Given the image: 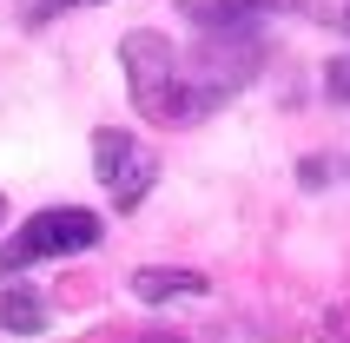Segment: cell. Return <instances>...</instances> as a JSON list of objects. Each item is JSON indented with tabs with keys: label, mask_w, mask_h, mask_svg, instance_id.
Here are the masks:
<instances>
[{
	"label": "cell",
	"mask_w": 350,
	"mask_h": 343,
	"mask_svg": "<svg viewBox=\"0 0 350 343\" xmlns=\"http://www.w3.org/2000/svg\"><path fill=\"white\" fill-rule=\"evenodd\" d=\"M0 324L20 330V337H33V330L46 324V304H40V297H27V290H14V297H0Z\"/></svg>",
	"instance_id": "5"
},
{
	"label": "cell",
	"mask_w": 350,
	"mask_h": 343,
	"mask_svg": "<svg viewBox=\"0 0 350 343\" xmlns=\"http://www.w3.org/2000/svg\"><path fill=\"white\" fill-rule=\"evenodd\" d=\"M119 66H126L133 106L146 119H159V126H198L238 86H252L258 40H252V27H205L198 46H172L152 27H133L119 40Z\"/></svg>",
	"instance_id": "1"
},
{
	"label": "cell",
	"mask_w": 350,
	"mask_h": 343,
	"mask_svg": "<svg viewBox=\"0 0 350 343\" xmlns=\"http://www.w3.org/2000/svg\"><path fill=\"white\" fill-rule=\"evenodd\" d=\"M297 14L324 20V27H337V33H350V0H291Z\"/></svg>",
	"instance_id": "6"
},
{
	"label": "cell",
	"mask_w": 350,
	"mask_h": 343,
	"mask_svg": "<svg viewBox=\"0 0 350 343\" xmlns=\"http://www.w3.org/2000/svg\"><path fill=\"white\" fill-rule=\"evenodd\" d=\"M324 93H331L337 106H350V53H337L331 66H324Z\"/></svg>",
	"instance_id": "7"
},
{
	"label": "cell",
	"mask_w": 350,
	"mask_h": 343,
	"mask_svg": "<svg viewBox=\"0 0 350 343\" xmlns=\"http://www.w3.org/2000/svg\"><path fill=\"white\" fill-rule=\"evenodd\" d=\"M146 343H178V337H146Z\"/></svg>",
	"instance_id": "8"
},
{
	"label": "cell",
	"mask_w": 350,
	"mask_h": 343,
	"mask_svg": "<svg viewBox=\"0 0 350 343\" xmlns=\"http://www.w3.org/2000/svg\"><path fill=\"white\" fill-rule=\"evenodd\" d=\"M79 7H93V0H79Z\"/></svg>",
	"instance_id": "10"
},
{
	"label": "cell",
	"mask_w": 350,
	"mask_h": 343,
	"mask_svg": "<svg viewBox=\"0 0 350 343\" xmlns=\"http://www.w3.org/2000/svg\"><path fill=\"white\" fill-rule=\"evenodd\" d=\"M93 172H99V185L113 191V211H139V198L159 185V159L119 126L93 133Z\"/></svg>",
	"instance_id": "3"
},
{
	"label": "cell",
	"mask_w": 350,
	"mask_h": 343,
	"mask_svg": "<svg viewBox=\"0 0 350 343\" xmlns=\"http://www.w3.org/2000/svg\"><path fill=\"white\" fill-rule=\"evenodd\" d=\"M0 225H7V198H0Z\"/></svg>",
	"instance_id": "9"
},
{
	"label": "cell",
	"mask_w": 350,
	"mask_h": 343,
	"mask_svg": "<svg viewBox=\"0 0 350 343\" xmlns=\"http://www.w3.org/2000/svg\"><path fill=\"white\" fill-rule=\"evenodd\" d=\"M133 290L146 297V304H165V297H205V277H192V271H139Z\"/></svg>",
	"instance_id": "4"
},
{
	"label": "cell",
	"mask_w": 350,
	"mask_h": 343,
	"mask_svg": "<svg viewBox=\"0 0 350 343\" xmlns=\"http://www.w3.org/2000/svg\"><path fill=\"white\" fill-rule=\"evenodd\" d=\"M99 245V218L79 205H53V211H33L27 225L0 245V277H14L27 264H46V258H73V251H93Z\"/></svg>",
	"instance_id": "2"
}]
</instances>
